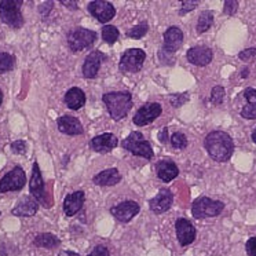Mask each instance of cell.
Returning a JSON list of instances; mask_svg holds the SVG:
<instances>
[{"label":"cell","mask_w":256,"mask_h":256,"mask_svg":"<svg viewBox=\"0 0 256 256\" xmlns=\"http://www.w3.org/2000/svg\"><path fill=\"white\" fill-rule=\"evenodd\" d=\"M204 146L208 154L215 162H224L230 160L234 152V142L228 132L223 131H212L206 136Z\"/></svg>","instance_id":"obj_1"},{"label":"cell","mask_w":256,"mask_h":256,"mask_svg":"<svg viewBox=\"0 0 256 256\" xmlns=\"http://www.w3.org/2000/svg\"><path fill=\"white\" fill-rule=\"evenodd\" d=\"M102 100L113 120H122L132 108V95L128 91H114L102 95Z\"/></svg>","instance_id":"obj_2"},{"label":"cell","mask_w":256,"mask_h":256,"mask_svg":"<svg viewBox=\"0 0 256 256\" xmlns=\"http://www.w3.org/2000/svg\"><path fill=\"white\" fill-rule=\"evenodd\" d=\"M122 145L126 150L131 152L134 156L145 157L148 160H152L154 157V152L152 149L150 142H148L144 134H140L138 131H132L122 140Z\"/></svg>","instance_id":"obj_3"},{"label":"cell","mask_w":256,"mask_h":256,"mask_svg":"<svg viewBox=\"0 0 256 256\" xmlns=\"http://www.w3.org/2000/svg\"><path fill=\"white\" fill-rule=\"evenodd\" d=\"M22 2L20 0H3L0 2V18L12 28H21L24 25V17L21 14Z\"/></svg>","instance_id":"obj_4"},{"label":"cell","mask_w":256,"mask_h":256,"mask_svg":"<svg viewBox=\"0 0 256 256\" xmlns=\"http://www.w3.org/2000/svg\"><path fill=\"white\" fill-rule=\"evenodd\" d=\"M224 210V204L222 201L212 200L210 197H198L193 201L192 214L196 219L218 216Z\"/></svg>","instance_id":"obj_5"},{"label":"cell","mask_w":256,"mask_h":256,"mask_svg":"<svg viewBox=\"0 0 256 256\" xmlns=\"http://www.w3.org/2000/svg\"><path fill=\"white\" fill-rule=\"evenodd\" d=\"M146 52L140 48H130L122 52L118 64V69L122 73H136L140 72L144 62H145Z\"/></svg>","instance_id":"obj_6"},{"label":"cell","mask_w":256,"mask_h":256,"mask_svg":"<svg viewBox=\"0 0 256 256\" xmlns=\"http://www.w3.org/2000/svg\"><path fill=\"white\" fill-rule=\"evenodd\" d=\"M95 40H96V34L90 29L76 28L68 34V44L70 47V50L74 52L91 47L95 43Z\"/></svg>","instance_id":"obj_7"},{"label":"cell","mask_w":256,"mask_h":256,"mask_svg":"<svg viewBox=\"0 0 256 256\" xmlns=\"http://www.w3.org/2000/svg\"><path fill=\"white\" fill-rule=\"evenodd\" d=\"M26 184V175L25 171L20 166H16L10 172H7L3 178L0 179V192H17L21 190Z\"/></svg>","instance_id":"obj_8"},{"label":"cell","mask_w":256,"mask_h":256,"mask_svg":"<svg viewBox=\"0 0 256 256\" xmlns=\"http://www.w3.org/2000/svg\"><path fill=\"white\" fill-rule=\"evenodd\" d=\"M162 108L160 104H157V102H149V104L142 106L140 109H138V112L132 117V122L138 127H145L148 124L154 122L157 117L162 114Z\"/></svg>","instance_id":"obj_9"},{"label":"cell","mask_w":256,"mask_h":256,"mask_svg":"<svg viewBox=\"0 0 256 256\" xmlns=\"http://www.w3.org/2000/svg\"><path fill=\"white\" fill-rule=\"evenodd\" d=\"M90 14L94 18H96L100 24H106L110 21L116 14V8L110 2L105 0H95L88 4Z\"/></svg>","instance_id":"obj_10"},{"label":"cell","mask_w":256,"mask_h":256,"mask_svg":"<svg viewBox=\"0 0 256 256\" xmlns=\"http://www.w3.org/2000/svg\"><path fill=\"white\" fill-rule=\"evenodd\" d=\"M140 204L136 201L127 200L122 201L117 206H112V215L116 218L117 220L120 223H128L135 215L140 214Z\"/></svg>","instance_id":"obj_11"},{"label":"cell","mask_w":256,"mask_h":256,"mask_svg":"<svg viewBox=\"0 0 256 256\" xmlns=\"http://www.w3.org/2000/svg\"><path fill=\"white\" fill-rule=\"evenodd\" d=\"M174 202L172 192L170 189H162L157 193L150 201H149V208L152 212H154L157 215L167 212Z\"/></svg>","instance_id":"obj_12"},{"label":"cell","mask_w":256,"mask_h":256,"mask_svg":"<svg viewBox=\"0 0 256 256\" xmlns=\"http://www.w3.org/2000/svg\"><path fill=\"white\" fill-rule=\"evenodd\" d=\"M186 58L190 64H193L196 66H206L208 64H211L214 58V52L210 47L206 46H196L192 47L186 54Z\"/></svg>","instance_id":"obj_13"},{"label":"cell","mask_w":256,"mask_h":256,"mask_svg":"<svg viewBox=\"0 0 256 256\" xmlns=\"http://www.w3.org/2000/svg\"><path fill=\"white\" fill-rule=\"evenodd\" d=\"M184 32L178 26H171L166 30L164 34V46L162 50L170 54H174L175 51L180 48V46L184 44Z\"/></svg>","instance_id":"obj_14"},{"label":"cell","mask_w":256,"mask_h":256,"mask_svg":"<svg viewBox=\"0 0 256 256\" xmlns=\"http://www.w3.org/2000/svg\"><path fill=\"white\" fill-rule=\"evenodd\" d=\"M175 230H176V237H178L179 244L182 246L190 245L196 238V228L190 223V220L180 218L175 223Z\"/></svg>","instance_id":"obj_15"},{"label":"cell","mask_w":256,"mask_h":256,"mask_svg":"<svg viewBox=\"0 0 256 256\" xmlns=\"http://www.w3.org/2000/svg\"><path fill=\"white\" fill-rule=\"evenodd\" d=\"M29 190H30V194L34 196L36 200L44 204V182H43V178H42V172H40V168L38 162H34L32 176H30V180H29Z\"/></svg>","instance_id":"obj_16"},{"label":"cell","mask_w":256,"mask_h":256,"mask_svg":"<svg viewBox=\"0 0 256 256\" xmlns=\"http://www.w3.org/2000/svg\"><path fill=\"white\" fill-rule=\"evenodd\" d=\"M105 54L100 51H92L87 56L83 64V76L86 78H94L100 72L102 62L105 61Z\"/></svg>","instance_id":"obj_17"},{"label":"cell","mask_w":256,"mask_h":256,"mask_svg":"<svg viewBox=\"0 0 256 256\" xmlns=\"http://www.w3.org/2000/svg\"><path fill=\"white\" fill-rule=\"evenodd\" d=\"M118 144V140L114 134L112 132H104V134L96 135L91 140V148L92 150L98 152V153H108V152L113 150Z\"/></svg>","instance_id":"obj_18"},{"label":"cell","mask_w":256,"mask_h":256,"mask_svg":"<svg viewBox=\"0 0 256 256\" xmlns=\"http://www.w3.org/2000/svg\"><path fill=\"white\" fill-rule=\"evenodd\" d=\"M39 210V201L34 196H24L18 204L12 208V214L17 216H34Z\"/></svg>","instance_id":"obj_19"},{"label":"cell","mask_w":256,"mask_h":256,"mask_svg":"<svg viewBox=\"0 0 256 256\" xmlns=\"http://www.w3.org/2000/svg\"><path fill=\"white\" fill-rule=\"evenodd\" d=\"M84 200H86V194L83 190H78L68 194L64 200V212L66 214V216L76 215L83 208Z\"/></svg>","instance_id":"obj_20"},{"label":"cell","mask_w":256,"mask_h":256,"mask_svg":"<svg viewBox=\"0 0 256 256\" xmlns=\"http://www.w3.org/2000/svg\"><path fill=\"white\" fill-rule=\"evenodd\" d=\"M58 130L62 134L76 136L84 132V128L78 118L73 116H62L58 118Z\"/></svg>","instance_id":"obj_21"},{"label":"cell","mask_w":256,"mask_h":256,"mask_svg":"<svg viewBox=\"0 0 256 256\" xmlns=\"http://www.w3.org/2000/svg\"><path fill=\"white\" fill-rule=\"evenodd\" d=\"M122 180V174L118 172L117 168H108L100 171V174H96L92 182L98 186H114Z\"/></svg>","instance_id":"obj_22"},{"label":"cell","mask_w":256,"mask_h":256,"mask_svg":"<svg viewBox=\"0 0 256 256\" xmlns=\"http://www.w3.org/2000/svg\"><path fill=\"white\" fill-rule=\"evenodd\" d=\"M65 105L70 109V110H78L82 109L86 104V94L82 88L78 87H72L66 91L65 98H64Z\"/></svg>","instance_id":"obj_23"},{"label":"cell","mask_w":256,"mask_h":256,"mask_svg":"<svg viewBox=\"0 0 256 256\" xmlns=\"http://www.w3.org/2000/svg\"><path fill=\"white\" fill-rule=\"evenodd\" d=\"M157 168V176L162 179V182H171L172 179H175L179 175V168L171 160H162L156 166Z\"/></svg>","instance_id":"obj_24"},{"label":"cell","mask_w":256,"mask_h":256,"mask_svg":"<svg viewBox=\"0 0 256 256\" xmlns=\"http://www.w3.org/2000/svg\"><path fill=\"white\" fill-rule=\"evenodd\" d=\"M244 96L246 100L242 108H241V117L246 120H256V90L255 88H245Z\"/></svg>","instance_id":"obj_25"},{"label":"cell","mask_w":256,"mask_h":256,"mask_svg":"<svg viewBox=\"0 0 256 256\" xmlns=\"http://www.w3.org/2000/svg\"><path fill=\"white\" fill-rule=\"evenodd\" d=\"M34 245L36 246H42V248H56L60 245V240L56 238L54 234L51 233H44L39 234L36 238H34Z\"/></svg>","instance_id":"obj_26"},{"label":"cell","mask_w":256,"mask_h":256,"mask_svg":"<svg viewBox=\"0 0 256 256\" xmlns=\"http://www.w3.org/2000/svg\"><path fill=\"white\" fill-rule=\"evenodd\" d=\"M214 24V12L211 10H206L200 14L198 21H197V32L198 34H206L208 29L211 28Z\"/></svg>","instance_id":"obj_27"},{"label":"cell","mask_w":256,"mask_h":256,"mask_svg":"<svg viewBox=\"0 0 256 256\" xmlns=\"http://www.w3.org/2000/svg\"><path fill=\"white\" fill-rule=\"evenodd\" d=\"M148 32H149V24L148 21H142L138 25H135L132 29L127 30V36L131 39H142Z\"/></svg>","instance_id":"obj_28"},{"label":"cell","mask_w":256,"mask_h":256,"mask_svg":"<svg viewBox=\"0 0 256 256\" xmlns=\"http://www.w3.org/2000/svg\"><path fill=\"white\" fill-rule=\"evenodd\" d=\"M118 36H120V32L113 25H105L102 28V38H104V40H105L108 44H114L117 39H118Z\"/></svg>","instance_id":"obj_29"},{"label":"cell","mask_w":256,"mask_h":256,"mask_svg":"<svg viewBox=\"0 0 256 256\" xmlns=\"http://www.w3.org/2000/svg\"><path fill=\"white\" fill-rule=\"evenodd\" d=\"M16 65V58L8 52H0V73L10 72Z\"/></svg>","instance_id":"obj_30"},{"label":"cell","mask_w":256,"mask_h":256,"mask_svg":"<svg viewBox=\"0 0 256 256\" xmlns=\"http://www.w3.org/2000/svg\"><path fill=\"white\" fill-rule=\"evenodd\" d=\"M188 138H186V135L182 134V132H175L171 136V145L175 148V149H184L186 146H188Z\"/></svg>","instance_id":"obj_31"},{"label":"cell","mask_w":256,"mask_h":256,"mask_svg":"<svg viewBox=\"0 0 256 256\" xmlns=\"http://www.w3.org/2000/svg\"><path fill=\"white\" fill-rule=\"evenodd\" d=\"M224 95H226V91H224L222 86L214 87L211 91V102L214 105H220L223 100H224Z\"/></svg>","instance_id":"obj_32"},{"label":"cell","mask_w":256,"mask_h":256,"mask_svg":"<svg viewBox=\"0 0 256 256\" xmlns=\"http://www.w3.org/2000/svg\"><path fill=\"white\" fill-rule=\"evenodd\" d=\"M198 0H188V2H182V8L179 12V16H186L188 12L194 10L196 7L198 6Z\"/></svg>","instance_id":"obj_33"},{"label":"cell","mask_w":256,"mask_h":256,"mask_svg":"<svg viewBox=\"0 0 256 256\" xmlns=\"http://www.w3.org/2000/svg\"><path fill=\"white\" fill-rule=\"evenodd\" d=\"M237 10H238V2H236V0H226L224 2V8H223L224 14L234 16Z\"/></svg>","instance_id":"obj_34"},{"label":"cell","mask_w":256,"mask_h":256,"mask_svg":"<svg viewBox=\"0 0 256 256\" xmlns=\"http://www.w3.org/2000/svg\"><path fill=\"white\" fill-rule=\"evenodd\" d=\"M256 56V47H250V48H245L238 54V58L241 61H250V60H254Z\"/></svg>","instance_id":"obj_35"},{"label":"cell","mask_w":256,"mask_h":256,"mask_svg":"<svg viewBox=\"0 0 256 256\" xmlns=\"http://www.w3.org/2000/svg\"><path fill=\"white\" fill-rule=\"evenodd\" d=\"M188 100H189V95L188 94H176L171 96V102H170V104L172 106H175V108H178V106L186 104Z\"/></svg>","instance_id":"obj_36"},{"label":"cell","mask_w":256,"mask_h":256,"mask_svg":"<svg viewBox=\"0 0 256 256\" xmlns=\"http://www.w3.org/2000/svg\"><path fill=\"white\" fill-rule=\"evenodd\" d=\"M88 256H110V254L105 245H96L94 250L90 252Z\"/></svg>","instance_id":"obj_37"},{"label":"cell","mask_w":256,"mask_h":256,"mask_svg":"<svg viewBox=\"0 0 256 256\" xmlns=\"http://www.w3.org/2000/svg\"><path fill=\"white\" fill-rule=\"evenodd\" d=\"M12 150L17 154H24L26 152V144L24 140H16V142H12Z\"/></svg>","instance_id":"obj_38"},{"label":"cell","mask_w":256,"mask_h":256,"mask_svg":"<svg viewBox=\"0 0 256 256\" xmlns=\"http://www.w3.org/2000/svg\"><path fill=\"white\" fill-rule=\"evenodd\" d=\"M246 254L250 256H256V237H252L246 241Z\"/></svg>","instance_id":"obj_39"},{"label":"cell","mask_w":256,"mask_h":256,"mask_svg":"<svg viewBox=\"0 0 256 256\" xmlns=\"http://www.w3.org/2000/svg\"><path fill=\"white\" fill-rule=\"evenodd\" d=\"M158 140L162 142V144H167L168 142V128L164 127L162 128V131H160V134H158Z\"/></svg>","instance_id":"obj_40"},{"label":"cell","mask_w":256,"mask_h":256,"mask_svg":"<svg viewBox=\"0 0 256 256\" xmlns=\"http://www.w3.org/2000/svg\"><path fill=\"white\" fill-rule=\"evenodd\" d=\"M64 6L72 7V8H78V2H61Z\"/></svg>","instance_id":"obj_41"},{"label":"cell","mask_w":256,"mask_h":256,"mask_svg":"<svg viewBox=\"0 0 256 256\" xmlns=\"http://www.w3.org/2000/svg\"><path fill=\"white\" fill-rule=\"evenodd\" d=\"M60 256H80V255L76 254V252H72V250H62L61 254H60Z\"/></svg>","instance_id":"obj_42"},{"label":"cell","mask_w":256,"mask_h":256,"mask_svg":"<svg viewBox=\"0 0 256 256\" xmlns=\"http://www.w3.org/2000/svg\"><path fill=\"white\" fill-rule=\"evenodd\" d=\"M248 74H250V69H248V68H244V70H242V73H241V76L245 78Z\"/></svg>","instance_id":"obj_43"},{"label":"cell","mask_w":256,"mask_h":256,"mask_svg":"<svg viewBox=\"0 0 256 256\" xmlns=\"http://www.w3.org/2000/svg\"><path fill=\"white\" fill-rule=\"evenodd\" d=\"M252 140L256 144V128L252 131Z\"/></svg>","instance_id":"obj_44"},{"label":"cell","mask_w":256,"mask_h":256,"mask_svg":"<svg viewBox=\"0 0 256 256\" xmlns=\"http://www.w3.org/2000/svg\"><path fill=\"white\" fill-rule=\"evenodd\" d=\"M2 104H3V91L0 88V106H2Z\"/></svg>","instance_id":"obj_45"}]
</instances>
